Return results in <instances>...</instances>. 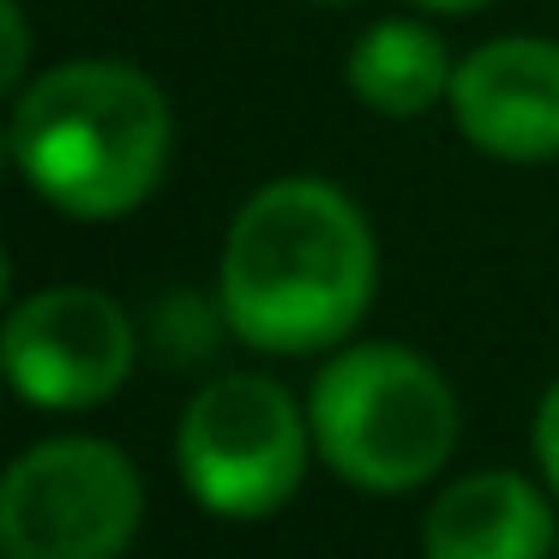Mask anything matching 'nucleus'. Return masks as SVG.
I'll list each match as a JSON object with an SVG mask.
<instances>
[{
  "label": "nucleus",
  "mask_w": 559,
  "mask_h": 559,
  "mask_svg": "<svg viewBox=\"0 0 559 559\" xmlns=\"http://www.w3.org/2000/svg\"><path fill=\"white\" fill-rule=\"evenodd\" d=\"M379 283V247L343 187L289 175L235 211L223 235V325L259 355L337 349Z\"/></svg>",
  "instance_id": "1"
},
{
  "label": "nucleus",
  "mask_w": 559,
  "mask_h": 559,
  "mask_svg": "<svg viewBox=\"0 0 559 559\" xmlns=\"http://www.w3.org/2000/svg\"><path fill=\"white\" fill-rule=\"evenodd\" d=\"M7 151L25 187L73 223H121L157 193L175 115L127 61H61L13 97Z\"/></svg>",
  "instance_id": "2"
},
{
  "label": "nucleus",
  "mask_w": 559,
  "mask_h": 559,
  "mask_svg": "<svg viewBox=\"0 0 559 559\" xmlns=\"http://www.w3.org/2000/svg\"><path fill=\"white\" fill-rule=\"evenodd\" d=\"M313 451L361 493H415L457 445V397L409 343H355L307 391Z\"/></svg>",
  "instance_id": "3"
},
{
  "label": "nucleus",
  "mask_w": 559,
  "mask_h": 559,
  "mask_svg": "<svg viewBox=\"0 0 559 559\" xmlns=\"http://www.w3.org/2000/svg\"><path fill=\"white\" fill-rule=\"evenodd\" d=\"M313 451V421L265 373H223L181 409L175 469L211 518L253 523L295 499Z\"/></svg>",
  "instance_id": "4"
},
{
  "label": "nucleus",
  "mask_w": 559,
  "mask_h": 559,
  "mask_svg": "<svg viewBox=\"0 0 559 559\" xmlns=\"http://www.w3.org/2000/svg\"><path fill=\"white\" fill-rule=\"evenodd\" d=\"M145 523V481L109 439H43L0 481L7 559H121Z\"/></svg>",
  "instance_id": "5"
},
{
  "label": "nucleus",
  "mask_w": 559,
  "mask_h": 559,
  "mask_svg": "<svg viewBox=\"0 0 559 559\" xmlns=\"http://www.w3.org/2000/svg\"><path fill=\"white\" fill-rule=\"evenodd\" d=\"M7 379L31 409H97L127 385L139 331L127 307L85 283L37 289L7 313Z\"/></svg>",
  "instance_id": "6"
},
{
  "label": "nucleus",
  "mask_w": 559,
  "mask_h": 559,
  "mask_svg": "<svg viewBox=\"0 0 559 559\" xmlns=\"http://www.w3.org/2000/svg\"><path fill=\"white\" fill-rule=\"evenodd\" d=\"M451 121L481 157L554 163L559 157V43L493 37L451 73Z\"/></svg>",
  "instance_id": "7"
},
{
  "label": "nucleus",
  "mask_w": 559,
  "mask_h": 559,
  "mask_svg": "<svg viewBox=\"0 0 559 559\" xmlns=\"http://www.w3.org/2000/svg\"><path fill=\"white\" fill-rule=\"evenodd\" d=\"M554 547V511L518 469L463 475L421 518V559H547Z\"/></svg>",
  "instance_id": "8"
},
{
  "label": "nucleus",
  "mask_w": 559,
  "mask_h": 559,
  "mask_svg": "<svg viewBox=\"0 0 559 559\" xmlns=\"http://www.w3.org/2000/svg\"><path fill=\"white\" fill-rule=\"evenodd\" d=\"M343 73H349V91L373 115L415 121L439 97H451V73L457 67L445 61V43L427 25H415V19H379V25H367L355 37Z\"/></svg>",
  "instance_id": "9"
},
{
  "label": "nucleus",
  "mask_w": 559,
  "mask_h": 559,
  "mask_svg": "<svg viewBox=\"0 0 559 559\" xmlns=\"http://www.w3.org/2000/svg\"><path fill=\"white\" fill-rule=\"evenodd\" d=\"M535 463H542L547 487L559 493V379L542 391V403H535Z\"/></svg>",
  "instance_id": "10"
},
{
  "label": "nucleus",
  "mask_w": 559,
  "mask_h": 559,
  "mask_svg": "<svg viewBox=\"0 0 559 559\" xmlns=\"http://www.w3.org/2000/svg\"><path fill=\"white\" fill-rule=\"evenodd\" d=\"M0 25H7V61H0V85L25 91V61H31V31H25V7L0 0Z\"/></svg>",
  "instance_id": "11"
},
{
  "label": "nucleus",
  "mask_w": 559,
  "mask_h": 559,
  "mask_svg": "<svg viewBox=\"0 0 559 559\" xmlns=\"http://www.w3.org/2000/svg\"><path fill=\"white\" fill-rule=\"evenodd\" d=\"M415 7H427V13H481L487 0H415Z\"/></svg>",
  "instance_id": "12"
},
{
  "label": "nucleus",
  "mask_w": 559,
  "mask_h": 559,
  "mask_svg": "<svg viewBox=\"0 0 559 559\" xmlns=\"http://www.w3.org/2000/svg\"><path fill=\"white\" fill-rule=\"evenodd\" d=\"M307 7H355V0H307Z\"/></svg>",
  "instance_id": "13"
},
{
  "label": "nucleus",
  "mask_w": 559,
  "mask_h": 559,
  "mask_svg": "<svg viewBox=\"0 0 559 559\" xmlns=\"http://www.w3.org/2000/svg\"><path fill=\"white\" fill-rule=\"evenodd\" d=\"M554 559H559V547H554Z\"/></svg>",
  "instance_id": "14"
}]
</instances>
